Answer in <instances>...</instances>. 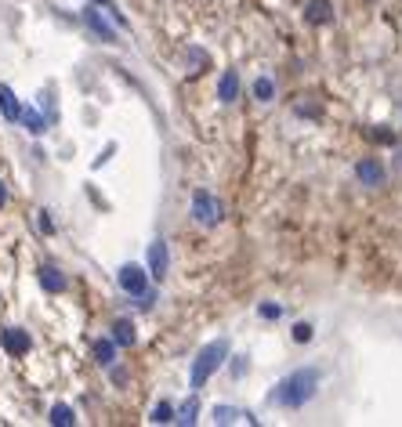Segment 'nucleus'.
<instances>
[{
    "label": "nucleus",
    "instance_id": "f257e3e1",
    "mask_svg": "<svg viewBox=\"0 0 402 427\" xmlns=\"http://www.w3.org/2000/svg\"><path fill=\"white\" fill-rule=\"evenodd\" d=\"M319 380H323V370L319 366H305V370H293L290 377H283L276 388L268 391V405H279V410H301L315 398L319 391Z\"/></svg>",
    "mask_w": 402,
    "mask_h": 427
},
{
    "label": "nucleus",
    "instance_id": "f03ea898",
    "mask_svg": "<svg viewBox=\"0 0 402 427\" xmlns=\"http://www.w3.org/2000/svg\"><path fill=\"white\" fill-rule=\"evenodd\" d=\"M225 358H228V340H225V337H221V340H210V344L200 348V355L193 358V373H188V380H193L196 391L225 366Z\"/></svg>",
    "mask_w": 402,
    "mask_h": 427
},
{
    "label": "nucleus",
    "instance_id": "7ed1b4c3",
    "mask_svg": "<svg viewBox=\"0 0 402 427\" xmlns=\"http://www.w3.org/2000/svg\"><path fill=\"white\" fill-rule=\"evenodd\" d=\"M221 218H225L221 200L214 196V192H207V188H196L193 192V221L203 225V228H214V225H221Z\"/></svg>",
    "mask_w": 402,
    "mask_h": 427
},
{
    "label": "nucleus",
    "instance_id": "20e7f679",
    "mask_svg": "<svg viewBox=\"0 0 402 427\" xmlns=\"http://www.w3.org/2000/svg\"><path fill=\"white\" fill-rule=\"evenodd\" d=\"M145 268H149V279L153 283H163L167 272H171V250H167L163 239L149 243V253H145Z\"/></svg>",
    "mask_w": 402,
    "mask_h": 427
},
{
    "label": "nucleus",
    "instance_id": "39448f33",
    "mask_svg": "<svg viewBox=\"0 0 402 427\" xmlns=\"http://www.w3.org/2000/svg\"><path fill=\"white\" fill-rule=\"evenodd\" d=\"M116 283H120V290L123 293H141L145 286H149V268H141V265H134V261H127V265H120V272H116Z\"/></svg>",
    "mask_w": 402,
    "mask_h": 427
},
{
    "label": "nucleus",
    "instance_id": "423d86ee",
    "mask_svg": "<svg viewBox=\"0 0 402 427\" xmlns=\"http://www.w3.org/2000/svg\"><path fill=\"white\" fill-rule=\"evenodd\" d=\"M355 178H359V185H366V188H380L388 181V170H384V163H380L377 156H363L355 163Z\"/></svg>",
    "mask_w": 402,
    "mask_h": 427
},
{
    "label": "nucleus",
    "instance_id": "0eeeda50",
    "mask_svg": "<svg viewBox=\"0 0 402 427\" xmlns=\"http://www.w3.org/2000/svg\"><path fill=\"white\" fill-rule=\"evenodd\" d=\"M0 344H4V351L11 358H18V355H26L33 348V337L22 326H4V330H0Z\"/></svg>",
    "mask_w": 402,
    "mask_h": 427
},
{
    "label": "nucleus",
    "instance_id": "6e6552de",
    "mask_svg": "<svg viewBox=\"0 0 402 427\" xmlns=\"http://www.w3.org/2000/svg\"><path fill=\"white\" fill-rule=\"evenodd\" d=\"M305 22L308 26H330L333 22V4L330 0H305Z\"/></svg>",
    "mask_w": 402,
    "mask_h": 427
},
{
    "label": "nucleus",
    "instance_id": "1a4fd4ad",
    "mask_svg": "<svg viewBox=\"0 0 402 427\" xmlns=\"http://www.w3.org/2000/svg\"><path fill=\"white\" fill-rule=\"evenodd\" d=\"M240 98V73L236 69H225L221 80H218V102L221 105H232Z\"/></svg>",
    "mask_w": 402,
    "mask_h": 427
},
{
    "label": "nucleus",
    "instance_id": "9d476101",
    "mask_svg": "<svg viewBox=\"0 0 402 427\" xmlns=\"http://www.w3.org/2000/svg\"><path fill=\"white\" fill-rule=\"evenodd\" d=\"M109 337L116 340V348H134V344H138V333H134V323H131V318H116Z\"/></svg>",
    "mask_w": 402,
    "mask_h": 427
},
{
    "label": "nucleus",
    "instance_id": "9b49d317",
    "mask_svg": "<svg viewBox=\"0 0 402 427\" xmlns=\"http://www.w3.org/2000/svg\"><path fill=\"white\" fill-rule=\"evenodd\" d=\"M83 22H88V29H91V33H95V36L102 40V44H116V33H113L109 26L102 22L95 8H88V11H83Z\"/></svg>",
    "mask_w": 402,
    "mask_h": 427
},
{
    "label": "nucleus",
    "instance_id": "f8f14e48",
    "mask_svg": "<svg viewBox=\"0 0 402 427\" xmlns=\"http://www.w3.org/2000/svg\"><path fill=\"white\" fill-rule=\"evenodd\" d=\"M36 279H40V286H44L48 293H62V290H66V275H62L55 265H44L36 272Z\"/></svg>",
    "mask_w": 402,
    "mask_h": 427
},
{
    "label": "nucleus",
    "instance_id": "ddd939ff",
    "mask_svg": "<svg viewBox=\"0 0 402 427\" xmlns=\"http://www.w3.org/2000/svg\"><path fill=\"white\" fill-rule=\"evenodd\" d=\"M210 420H214V424H236V420H250V424H258V420H254L250 413H243V410H236V405H214V410H210Z\"/></svg>",
    "mask_w": 402,
    "mask_h": 427
},
{
    "label": "nucleus",
    "instance_id": "4468645a",
    "mask_svg": "<svg viewBox=\"0 0 402 427\" xmlns=\"http://www.w3.org/2000/svg\"><path fill=\"white\" fill-rule=\"evenodd\" d=\"M174 420H178L181 427H193V424L200 420V398H196V395H188V398L178 405V410H174Z\"/></svg>",
    "mask_w": 402,
    "mask_h": 427
},
{
    "label": "nucleus",
    "instance_id": "2eb2a0df",
    "mask_svg": "<svg viewBox=\"0 0 402 427\" xmlns=\"http://www.w3.org/2000/svg\"><path fill=\"white\" fill-rule=\"evenodd\" d=\"M0 113H4V120H18V113H22V105H18V98H15V91L8 88V83H0Z\"/></svg>",
    "mask_w": 402,
    "mask_h": 427
},
{
    "label": "nucleus",
    "instance_id": "dca6fc26",
    "mask_svg": "<svg viewBox=\"0 0 402 427\" xmlns=\"http://www.w3.org/2000/svg\"><path fill=\"white\" fill-rule=\"evenodd\" d=\"M95 362L98 366H113L116 362V340L113 337H98L95 340Z\"/></svg>",
    "mask_w": 402,
    "mask_h": 427
},
{
    "label": "nucleus",
    "instance_id": "f3484780",
    "mask_svg": "<svg viewBox=\"0 0 402 427\" xmlns=\"http://www.w3.org/2000/svg\"><path fill=\"white\" fill-rule=\"evenodd\" d=\"M18 123H22V127H26L29 134H44V131H48V123H44V116H40V113L33 109V105H26V109L18 113Z\"/></svg>",
    "mask_w": 402,
    "mask_h": 427
},
{
    "label": "nucleus",
    "instance_id": "a211bd4d",
    "mask_svg": "<svg viewBox=\"0 0 402 427\" xmlns=\"http://www.w3.org/2000/svg\"><path fill=\"white\" fill-rule=\"evenodd\" d=\"M254 98H258L261 105L276 102V80H272V76H258V80H254Z\"/></svg>",
    "mask_w": 402,
    "mask_h": 427
},
{
    "label": "nucleus",
    "instance_id": "6ab92c4d",
    "mask_svg": "<svg viewBox=\"0 0 402 427\" xmlns=\"http://www.w3.org/2000/svg\"><path fill=\"white\" fill-rule=\"evenodd\" d=\"M55 427H73L76 424V413L69 410V405H51V416H48Z\"/></svg>",
    "mask_w": 402,
    "mask_h": 427
},
{
    "label": "nucleus",
    "instance_id": "aec40b11",
    "mask_svg": "<svg viewBox=\"0 0 402 427\" xmlns=\"http://www.w3.org/2000/svg\"><path fill=\"white\" fill-rule=\"evenodd\" d=\"M134 308H138V312H153V308H156V290L145 286L141 293H134Z\"/></svg>",
    "mask_w": 402,
    "mask_h": 427
},
{
    "label": "nucleus",
    "instance_id": "412c9836",
    "mask_svg": "<svg viewBox=\"0 0 402 427\" xmlns=\"http://www.w3.org/2000/svg\"><path fill=\"white\" fill-rule=\"evenodd\" d=\"M149 420L153 424H174V405L171 402H156V410H153Z\"/></svg>",
    "mask_w": 402,
    "mask_h": 427
},
{
    "label": "nucleus",
    "instance_id": "4be33fe9",
    "mask_svg": "<svg viewBox=\"0 0 402 427\" xmlns=\"http://www.w3.org/2000/svg\"><path fill=\"white\" fill-rule=\"evenodd\" d=\"M258 315L265 318V323H276V318H283V304H272V301H265V304H258Z\"/></svg>",
    "mask_w": 402,
    "mask_h": 427
},
{
    "label": "nucleus",
    "instance_id": "5701e85b",
    "mask_svg": "<svg viewBox=\"0 0 402 427\" xmlns=\"http://www.w3.org/2000/svg\"><path fill=\"white\" fill-rule=\"evenodd\" d=\"M293 340H298V344H308V340L315 337V326L312 323H293V333H290Z\"/></svg>",
    "mask_w": 402,
    "mask_h": 427
},
{
    "label": "nucleus",
    "instance_id": "b1692460",
    "mask_svg": "<svg viewBox=\"0 0 402 427\" xmlns=\"http://www.w3.org/2000/svg\"><path fill=\"white\" fill-rule=\"evenodd\" d=\"M370 138H373V141H380V145H395V131H388V127H373Z\"/></svg>",
    "mask_w": 402,
    "mask_h": 427
},
{
    "label": "nucleus",
    "instance_id": "393cba45",
    "mask_svg": "<svg viewBox=\"0 0 402 427\" xmlns=\"http://www.w3.org/2000/svg\"><path fill=\"white\" fill-rule=\"evenodd\" d=\"M36 225H40V232H48V236H51V232H55V221H51V214H48V210H40V218H36Z\"/></svg>",
    "mask_w": 402,
    "mask_h": 427
},
{
    "label": "nucleus",
    "instance_id": "a878e982",
    "mask_svg": "<svg viewBox=\"0 0 402 427\" xmlns=\"http://www.w3.org/2000/svg\"><path fill=\"white\" fill-rule=\"evenodd\" d=\"M250 370V362H247V355H236V362H232V377H243Z\"/></svg>",
    "mask_w": 402,
    "mask_h": 427
},
{
    "label": "nucleus",
    "instance_id": "bb28decb",
    "mask_svg": "<svg viewBox=\"0 0 402 427\" xmlns=\"http://www.w3.org/2000/svg\"><path fill=\"white\" fill-rule=\"evenodd\" d=\"M113 153H116V145H105V153H102V156L95 160V167H105V163L113 160Z\"/></svg>",
    "mask_w": 402,
    "mask_h": 427
},
{
    "label": "nucleus",
    "instance_id": "cd10ccee",
    "mask_svg": "<svg viewBox=\"0 0 402 427\" xmlns=\"http://www.w3.org/2000/svg\"><path fill=\"white\" fill-rule=\"evenodd\" d=\"M391 148H395V167H402V145H398V141H395V145H391Z\"/></svg>",
    "mask_w": 402,
    "mask_h": 427
},
{
    "label": "nucleus",
    "instance_id": "c85d7f7f",
    "mask_svg": "<svg viewBox=\"0 0 402 427\" xmlns=\"http://www.w3.org/2000/svg\"><path fill=\"white\" fill-rule=\"evenodd\" d=\"M8 203V188H4V181H0V206Z\"/></svg>",
    "mask_w": 402,
    "mask_h": 427
},
{
    "label": "nucleus",
    "instance_id": "c756f323",
    "mask_svg": "<svg viewBox=\"0 0 402 427\" xmlns=\"http://www.w3.org/2000/svg\"><path fill=\"white\" fill-rule=\"evenodd\" d=\"M91 4H102V8H113V4H109V0H91Z\"/></svg>",
    "mask_w": 402,
    "mask_h": 427
}]
</instances>
